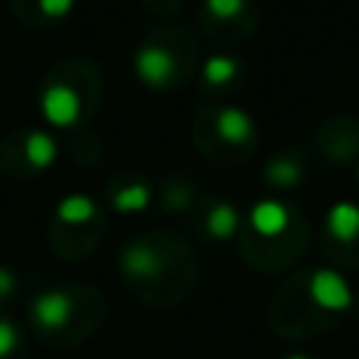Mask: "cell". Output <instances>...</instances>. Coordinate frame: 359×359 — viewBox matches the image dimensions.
<instances>
[{
  "instance_id": "52a82bcc",
  "label": "cell",
  "mask_w": 359,
  "mask_h": 359,
  "mask_svg": "<svg viewBox=\"0 0 359 359\" xmlns=\"http://www.w3.org/2000/svg\"><path fill=\"white\" fill-rule=\"evenodd\" d=\"M325 227L337 241H353L359 238V205L356 202H334L325 216Z\"/></svg>"
},
{
  "instance_id": "5bb4252c",
  "label": "cell",
  "mask_w": 359,
  "mask_h": 359,
  "mask_svg": "<svg viewBox=\"0 0 359 359\" xmlns=\"http://www.w3.org/2000/svg\"><path fill=\"white\" fill-rule=\"evenodd\" d=\"M202 73H205V81H208V84H227V81L238 73V62H236L233 56L216 53V56H210V59L205 62Z\"/></svg>"
},
{
  "instance_id": "9a60e30c",
  "label": "cell",
  "mask_w": 359,
  "mask_h": 359,
  "mask_svg": "<svg viewBox=\"0 0 359 359\" xmlns=\"http://www.w3.org/2000/svg\"><path fill=\"white\" fill-rule=\"evenodd\" d=\"M244 3L247 0H205V8L219 20H230L244 8Z\"/></svg>"
},
{
  "instance_id": "7a4b0ae2",
  "label": "cell",
  "mask_w": 359,
  "mask_h": 359,
  "mask_svg": "<svg viewBox=\"0 0 359 359\" xmlns=\"http://www.w3.org/2000/svg\"><path fill=\"white\" fill-rule=\"evenodd\" d=\"M39 109H42L48 123H53V126H73L79 121V115H81V98L67 84H50L42 93V98H39Z\"/></svg>"
},
{
  "instance_id": "ba28073f",
  "label": "cell",
  "mask_w": 359,
  "mask_h": 359,
  "mask_svg": "<svg viewBox=\"0 0 359 359\" xmlns=\"http://www.w3.org/2000/svg\"><path fill=\"white\" fill-rule=\"evenodd\" d=\"M216 132L224 143H244L252 135V118L238 107H224L216 112Z\"/></svg>"
},
{
  "instance_id": "d6986e66",
  "label": "cell",
  "mask_w": 359,
  "mask_h": 359,
  "mask_svg": "<svg viewBox=\"0 0 359 359\" xmlns=\"http://www.w3.org/2000/svg\"><path fill=\"white\" fill-rule=\"evenodd\" d=\"M286 359H309V356H303V353H292V356H286Z\"/></svg>"
},
{
  "instance_id": "e0dca14e",
  "label": "cell",
  "mask_w": 359,
  "mask_h": 359,
  "mask_svg": "<svg viewBox=\"0 0 359 359\" xmlns=\"http://www.w3.org/2000/svg\"><path fill=\"white\" fill-rule=\"evenodd\" d=\"M73 8V0H39V11L45 17H65Z\"/></svg>"
},
{
  "instance_id": "7c38bea8",
  "label": "cell",
  "mask_w": 359,
  "mask_h": 359,
  "mask_svg": "<svg viewBox=\"0 0 359 359\" xmlns=\"http://www.w3.org/2000/svg\"><path fill=\"white\" fill-rule=\"evenodd\" d=\"M151 202V194L143 182H132V185H123L121 191H115L112 196V205L121 210V213H135V210H143L146 205Z\"/></svg>"
},
{
  "instance_id": "30bf717a",
  "label": "cell",
  "mask_w": 359,
  "mask_h": 359,
  "mask_svg": "<svg viewBox=\"0 0 359 359\" xmlns=\"http://www.w3.org/2000/svg\"><path fill=\"white\" fill-rule=\"evenodd\" d=\"M56 216L65 224H84V222H90L95 216V202L90 196H84V194H70V196H65L59 202Z\"/></svg>"
},
{
  "instance_id": "ac0fdd59",
  "label": "cell",
  "mask_w": 359,
  "mask_h": 359,
  "mask_svg": "<svg viewBox=\"0 0 359 359\" xmlns=\"http://www.w3.org/2000/svg\"><path fill=\"white\" fill-rule=\"evenodd\" d=\"M14 286H17L14 272H11L8 266H0V300H6V297L14 292Z\"/></svg>"
},
{
  "instance_id": "277c9868",
  "label": "cell",
  "mask_w": 359,
  "mask_h": 359,
  "mask_svg": "<svg viewBox=\"0 0 359 359\" xmlns=\"http://www.w3.org/2000/svg\"><path fill=\"white\" fill-rule=\"evenodd\" d=\"M174 70H177L174 56L160 45H146V48H140L135 53V73L140 76V81H146L151 87L168 84Z\"/></svg>"
},
{
  "instance_id": "3957f363",
  "label": "cell",
  "mask_w": 359,
  "mask_h": 359,
  "mask_svg": "<svg viewBox=\"0 0 359 359\" xmlns=\"http://www.w3.org/2000/svg\"><path fill=\"white\" fill-rule=\"evenodd\" d=\"M31 317L39 328H48V331H59L70 323L73 317V300L67 292L62 289H48L42 294L34 297L31 303Z\"/></svg>"
},
{
  "instance_id": "9c48e42d",
  "label": "cell",
  "mask_w": 359,
  "mask_h": 359,
  "mask_svg": "<svg viewBox=\"0 0 359 359\" xmlns=\"http://www.w3.org/2000/svg\"><path fill=\"white\" fill-rule=\"evenodd\" d=\"M56 140L48 132H31L25 137V160L34 168H48L56 160Z\"/></svg>"
},
{
  "instance_id": "2e32d148",
  "label": "cell",
  "mask_w": 359,
  "mask_h": 359,
  "mask_svg": "<svg viewBox=\"0 0 359 359\" xmlns=\"http://www.w3.org/2000/svg\"><path fill=\"white\" fill-rule=\"evenodd\" d=\"M17 342H20V334H17L14 323L0 320V359H3V356H8V353H14Z\"/></svg>"
},
{
  "instance_id": "5b68a950",
  "label": "cell",
  "mask_w": 359,
  "mask_h": 359,
  "mask_svg": "<svg viewBox=\"0 0 359 359\" xmlns=\"http://www.w3.org/2000/svg\"><path fill=\"white\" fill-rule=\"evenodd\" d=\"M121 269L129 275V278H137V280H149L154 275H160L163 269V258L154 247L149 244H126L123 252H121Z\"/></svg>"
},
{
  "instance_id": "8fae6325",
  "label": "cell",
  "mask_w": 359,
  "mask_h": 359,
  "mask_svg": "<svg viewBox=\"0 0 359 359\" xmlns=\"http://www.w3.org/2000/svg\"><path fill=\"white\" fill-rule=\"evenodd\" d=\"M236 227H238V213H236L233 205L219 202V205L210 208V213H208V233L213 238H230L236 233Z\"/></svg>"
},
{
  "instance_id": "8992f818",
  "label": "cell",
  "mask_w": 359,
  "mask_h": 359,
  "mask_svg": "<svg viewBox=\"0 0 359 359\" xmlns=\"http://www.w3.org/2000/svg\"><path fill=\"white\" fill-rule=\"evenodd\" d=\"M250 224L258 236H266V238L280 236L289 227V208L278 199H261L250 210Z\"/></svg>"
},
{
  "instance_id": "6da1fadb",
  "label": "cell",
  "mask_w": 359,
  "mask_h": 359,
  "mask_svg": "<svg viewBox=\"0 0 359 359\" xmlns=\"http://www.w3.org/2000/svg\"><path fill=\"white\" fill-rule=\"evenodd\" d=\"M309 294L325 311H345L351 306V300H353L351 286L334 269H317L311 275V280H309Z\"/></svg>"
},
{
  "instance_id": "4fadbf2b",
  "label": "cell",
  "mask_w": 359,
  "mask_h": 359,
  "mask_svg": "<svg viewBox=\"0 0 359 359\" xmlns=\"http://www.w3.org/2000/svg\"><path fill=\"white\" fill-rule=\"evenodd\" d=\"M300 177H303V168H300L297 160L275 157V160L266 165V180H269L272 185H283V188H289V185H297Z\"/></svg>"
}]
</instances>
